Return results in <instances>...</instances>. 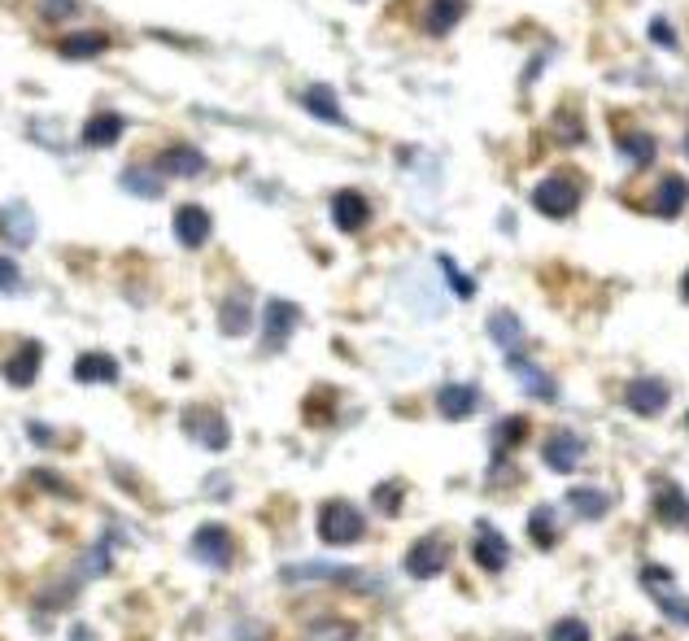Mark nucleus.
Segmentation results:
<instances>
[{
    "instance_id": "nucleus-13",
    "label": "nucleus",
    "mask_w": 689,
    "mask_h": 641,
    "mask_svg": "<svg viewBox=\"0 0 689 641\" xmlns=\"http://www.w3.org/2000/svg\"><path fill=\"white\" fill-rule=\"evenodd\" d=\"M476 406H480L476 384H445L437 393V410L445 419H467V415H476Z\"/></svg>"
},
{
    "instance_id": "nucleus-36",
    "label": "nucleus",
    "mask_w": 689,
    "mask_h": 641,
    "mask_svg": "<svg viewBox=\"0 0 689 641\" xmlns=\"http://www.w3.org/2000/svg\"><path fill=\"white\" fill-rule=\"evenodd\" d=\"M397 498H402V485H380L376 489V506H380L384 515H397V506H402Z\"/></svg>"
},
{
    "instance_id": "nucleus-34",
    "label": "nucleus",
    "mask_w": 689,
    "mask_h": 641,
    "mask_svg": "<svg viewBox=\"0 0 689 641\" xmlns=\"http://www.w3.org/2000/svg\"><path fill=\"white\" fill-rule=\"evenodd\" d=\"M75 0H40V18L44 22H62V18H70V14H75Z\"/></svg>"
},
{
    "instance_id": "nucleus-19",
    "label": "nucleus",
    "mask_w": 689,
    "mask_h": 641,
    "mask_svg": "<svg viewBox=\"0 0 689 641\" xmlns=\"http://www.w3.org/2000/svg\"><path fill=\"white\" fill-rule=\"evenodd\" d=\"M105 48H110V35H101V31H75V35H66V40L57 44V53H62L66 62H88V57H101Z\"/></svg>"
},
{
    "instance_id": "nucleus-28",
    "label": "nucleus",
    "mask_w": 689,
    "mask_h": 641,
    "mask_svg": "<svg viewBox=\"0 0 689 641\" xmlns=\"http://www.w3.org/2000/svg\"><path fill=\"white\" fill-rule=\"evenodd\" d=\"M567 502H572V511L580 519H602L607 515V506H611V498L602 489H572L567 493Z\"/></svg>"
},
{
    "instance_id": "nucleus-7",
    "label": "nucleus",
    "mask_w": 689,
    "mask_h": 641,
    "mask_svg": "<svg viewBox=\"0 0 689 641\" xmlns=\"http://www.w3.org/2000/svg\"><path fill=\"white\" fill-rule=\"evenodd\" d=\"M541 458H546L550 471H576L580 458H585V441L576 437V432H554L541 445Z\"/></svg>"
},
{
    "instance_id": "nucleus-35",
    "label": "nucleus",
    "mask_w": 689,
    "mask_h": 641,
    "mask_svg": "<svg viewBox=\"0 0 689 641\" xmlns=\"http://www.w3.org/2000/svg\"><path fill=\"white\" fill-rule=\"evenodd\" d=\"M18 284H22V271H18V262H14V258H5V253H0V293H18Z\"/></svg>"
},
{
    "instance_id": "nucleus-6",
    "label": "nucleus",
    "mask_w": 689,
    "mask_h": 641,
    "mask_svg": "<svg viewBox=\"0 0 689 641\" xmlns=\"http://www.w3.org/2000/svg\"><path fill=\"white\" fill-rule=\"evenodd\" d=\"M332 223L341 227V232H362V227L371 223V201L362 197V192L345 188L332 197Z\"/></svg>"
},
{
    "instance_id": "nucleus-23",
    "label": "nucleus",
    "mask_w": 689,
    "mask_h": 641,
    "mask_svg": "<svg viewBox=\"0 0 689 641\" xmlns=\"http://www.w3.org/2000/svg\"><path fill=\"white\" fill-rule=\"evenodd\" d=\"M75 380H83V384H114L118 380V362L110 354H83L75 362Z\"/></svg>"
},
{
    "instance_id": "nucleus-29",
    "label": "nucleus",
    "mask_w": 689,
    "mask_h": 641,
    "mask_svg": "<svg viewBox=\"0 0 689 641\" xmlns=\"http://www.w3.org/2000/svg\"><path fill=\"white\" fill-rule=\"evenodd\" d=\"M123 188L140 192V197H162V175H153L149 166H127V171H123Z\"/></svg>"
},
{
    "instance_id": "nucleus-3",
    "label": "nucleus",
    "mask_w": 689,
    "mask_h": 641,
    "mask_svg": "<svg viewBox=\"0 0 689 641\" xmlns=\"http://www.w3.org/2000/svg\"><path fill=\"white\" fill-rule=\"evenodd\" d=\"M450 567V541L445 537H419L415 546L406 550V572L415 580H432Z\"/></svg>"
},
{
    "instance_id": "nucleus-25",
    "label": "nucleus",
    "mask_w": 689,
    "mask_h": 641,
    "mask_svg": "<svg viewBox=\"0 0 689 641\" xmlns=\"http://www.w3.org/2000/svg\"><path fill=\"white\" fill-rule=\"evenodd\" d=\"M219 328L227 336H245L253 328V319H249V293H232L223 301V310H219Z\"/></svg>"
},
{
    "instance_id": "nucleus-12",
    "label": "nucleus",
    "mask_w": 689,
    "mask_h": 641,
    "mask_svg": "<svg viewBox=\"0 0 689 641\" xmlns=\"http://www.w3.org/2000/svg\"><path fill=\"white\" fill-rule=\"evenodd\" d=\"M668 406V384L655 380V376H642L628 384V410H637V415H659V410Z\"/></svg>"
},
{
    "instance_id": "nucleus-2",
    "label": "nucleus",
    "mask_w": 689,
    "mask_h": 641,
    "mask_svg": "<svg viewBox=\"0 0 689 641\" xmlns=\"http://www.w3.org/2000/svg\"><path fill=\"white\" fill-rule=\"evenodd\" d=\"M533 205L546 219H567V214L580 205V184L572 175H550L533 188Z\"/></svg>"
},
{
    "instance_id": "nucleus-30",
    "label": "nucleus",
    "mask_w": 689,
    "mask_h": 641,
    "mask_svg": "<svg viewBox=\"0 0 689 641\" xmlns=\"http://www.w3.org/2000/svg\"><path fill=\"white\" fill-rule=\"evenodd\" d=\"M524 437H528V419H524V415L502 419V423H498V454H502V450H515V445H524Z\"/></svg>"
},
{
    "instance_id": "nucleus-22",
    "label": "nucleus",
    "mask_w": 689,
    "mask_h": 641,
    "mask_svg": "<svg viewBox=\"0 0 689 641\" xmlns=\"http://www.w3.org/2000/svg\"><path fill=\"white\" fill-rule=\"evenodd\" d=\"M463 14H467V0H432L423 27H428V35H450L463 22Z\"/></svg>"
},
{
    "instance_id": "nucleus-5",
    "label": "nucleus",
    "mask_w": 689,
    "mask_h": 641,
    "mask_svg": "<svg viewBox=\"0 0 689 641\" xmlns=\"http://www.w3.org/2000/svg\"><path fill=\"white\" fill-rule=\"evenodd\" d=\"M40 362H44V349L35 341H22L14 354L0 362V371H5V380L14 384V389H31L35 376H40Z\"/></svg>"
},
{
    "instance_id": "nucleus-40",
    "label": "nucleus",
    "mask_w": 689,
    "mask_h": 641,
    "mask_svg": "<svg viewBox=\"0 0 689 641\" xmlns=\"http://www.w3.org/2000/svg\"><path fill=\"white\" fill-rule=\"evenodd\" d=\"M75 641H88V628H75Z\"/></svg>"
},
{
    "instance_id": "nucleus-32",
    "label": "nucleus",
    "mask_w": 689,
    "mask_h": 641,
    "mask_svg": "<svg viewBox=\"0 0 689 641\" xmlns=\"http://www.w3.org/2000/svg\"><path fill=\"white\" fill-rule=\"evenodd\" d=\"M441 271H445V280H450V284H454V293H458V297H463V301H467V297H476V284H471V280H467V275H463V271H458V266H454L450 258H441Z\"/></svg>"
},
{
    "instance_id": "nucleus-31",
    "label": "nucleus",
    "mask_w": 689,
    "mask_h": 641,
    "mask_svg": "<svg viewBox=\"0 0 689 641\" xmlns=\"http://www.w3.org/2000/svg\"><path fill=\"white\" fill-rule=\"evenodd\" d=\"M550 641H589V624L585 620H559L550 628Z\"/></svg>"
},
{
    "instance_id": "nucleus-1",
    "label": "nucleus",
    "mask_w": 689,
    "mask_h": 641,
    "mask_svg": "<svg viewBox=\"0 0 689 641\" xmlns=\"http://www.w3.org/2000/svg\"><path fill=\"white\" fill-rule=\"evenodd\" d=\"M362 532H367V519H362L354 502L319 506V537L328 541V546H354V541H362Z\"/></svg>"
},
{
    "instance_id": "nucleus-26",
    "label": "nucleus",
    "mask_w": 689,
    "mask_h": 641,
    "mask_svg": "<svg viewBox=\"0 0 689 641\" xmlns=\"http://www.w3.org/2000/svg\"><path fill=\"white\" fill-rule=\"evenodd\" d=\"M655 136L650 131H628V136H620V153H624V162L628 166H650L655 162Z\"/></svg>"
},
{
    "instance_id": "nucleus-10",
    "label": "nucleus",
    "mask_w": 689,
    "mask_h": 641,
    "mask_svg": "<svg viewBox=\"0 0 689 641\" xmlns=\"http://www.w3.org/2000/svg\"><path fill=\"white\" fill-rule=\"evenodd\" d=\"M175 240L184 249H201L210 240V214L201 205H179L175 210Z\"/></svg>"
},
{
    "instance_id": "nucleus-24",
    "label": "nucleus",
    "mask_w": 689,
    "mask_h": 641,
    "mask_svg": "<svg viewBox=\"0 0 689 641\" xmlns=\"http://www.w3.org/2000/svg\"><path fill=\"white\" fill-rule=\"evenodd\" d=\"M489 336L506 349V354H519V349H524V328H519V319H515L511 310H493V319H489Z\"/></svg>"
},
{
    "instance_id": "nucleus-9",
    "label": "nucleus",
    "mask_w": 689,
    "mask_h": 641,
    "mask_svg": "<svg viewBox=\"0 0 689 641\" xmlns=\"http://www.w3.org/2000/svg\"><path fill=\"white\" fill-rule=\"evenodd\" d=\"M689 205V179L685 175H668L659 179L655 197H650V214H659V219H676Z\"/></svg>"
},
{
    "instance_id": "nucleus-20",
    "label": "nucleus",
    "mask_w": 689,
    "mask_h": 641,
    "mask_svg": "<svg viewBox=\"0 0 689 641\" xmlns=\"http://www.w3.org/2000/svg\"><path fill=\"white\" fill-rule=\"evenodd\" d=\"M123 131H127V118L96 114V118H88V127H83V144H88V149H110V144L123 140Z\"/></svg>"
},
{
    "instance_id": "nucleus-37",
    "label": "nucleus",
    "mask_w": 689,
    "mask_h": 641,
    "mask_svg": "<svg viewBox=\"0 0 689 641\" xmlns=\"http://www.w3.org/2000/svg\"><path fill=\"white\" fill-rule=\"evenodd\" d=\"M559 136H563V140H572V144H576L580 136H585V127L576 123V114H559Z\"/></svg>"
},
{
    "instance_id": "nucleus-21",
    "label": "nucleus",
    "mask_w": 689,
    "mask_h": 641,
    "mask_svg": "<svg viewBox=\"0 0 689 641\" xmlns=\"http://www.w3.org/2000/svg\"><path fill=\"white\" fill-rule=\"evenodd\" d=\"M511 371H515L519 380H524V389H528V393H537V397H541V402H554V397H559V384H554V380L546 376V371L537 367V362H528L524 354H511Z\"/></svg>"
},
{
    "instance_id": "nucleus-18",
    "label": "nucleus",
    "mask_w": 689,
    "mask_h": 641,
    "mask_svg": "<svg viewBox=\"0 0 689 641\" xmlns=\"http://www.w3.org/2000/svg\"><path fill=\"white\" fill-rule=\"evenodd\" d=\"M655 515H659V524H668V528H689V498H685V489L663 485L655 493Z\"/></svg>"
},
{
    "instance_id": "nucleus-14",
    "label": "nucleus",
    "mask_w": 689,
    "mask_h": 641,
    "mask_svg": "<svg viewBox=\"0 0 689 641\" xmlns=\"http://www.w3.org/2000/svg\"><path fill=\"white\" fill-rule=\"evenodd\" d=\"M267 345H284L288 336H293V328L301 323V310L293 306V301H284V297H275L267 301Z\"/></svg>"
},
{
    "instance_id": "nucleus-38",
    "label": "nucleus",
    "mask_w": 689,
    "mask_h": 641,
    "mask_svg": "<svg viewBox=\"0 0 689 641\" xmlns=\"http://www.w3.org/2000/svg\"><path fill=\"white\" fill-rule=\"evenodd\" d=\"M650 35H655L663 48H676V31L668 27V22H650Z\"/></svg>"
},
{
    "instance_id": "nucleus-11",
    "label": "nucleus",
    "mask_w": 689,
    "mask_h": 641,
    "mask_svg": "<svg viewBox=\"0 0 689 641\" xmlns=\"http://www.w3.org/2000/svg\"><path fill=\"white\" fill-rule=\"evenodd\" d=\"M471 554H476V563L485 567V572H502V567L511 563V546H506V537H502L498 528H489V524H480Z\"/></svg>"
},
{
    "instance_id": "nucleus-33",
    "label": "nucleus",
    "mask_w": 689,
    "mask_h": 641,
    "mask_svg": "<svg viewBox=\"0 0 689 641\" xmlns=\"http://www.w3.org/2000/svg\"><path fill=\"white\" fill-rule=\"evenodd\" d=\"M659 602H663V615H668V620L689 624V598H676L672 589H668V594H659Z\"/></svg>"
},
{
    "instance_id": "nucleus-8",
    "label": "nucleus",
    "mask_w": 689,
    "mask_h": 641,
    "mask_svg": "<svg viewBox=\"0 0 689 641\" xmlns=\"http://www.w3.org/2000/svg\"><path fill=\"white\" fill-rule=\"evenodd\" d=\"M184 423H188L192 437L205 441L210 450H227V445H232V437H227V423H223L219 410H201V406H192L188 415H184Z\"/></svg>"
},
{
    "instance_id": "nucleus-16",
    "label": "nucleus",
    "mask_w": 689,
    "mask_h": 641,
    "mask_svg": "<svg viewBox=\"0 0 689 641\" xmlns=\"http://www.w3.org/2000/svg\"><path fill=\"white\" fill-rule=\"evenodd\" d=\"M162 175H175V179H197L205 171V153H197L192 144H175V149L162 153Z\"/></svg>"
},
{
    "instance_id": "nucleus-15",
    "label": "nucleus",
    "mask_w": 689,
    "mask_h": 641,
    "mask_svg": "<svg viewBox=\"0 0 689 641\" xmlns=\"http://www.w3.org/2000/svg\"><path fill=\"white\" fill-rule=\"evenodd\" d=\"M0 236H5L9 245H31L35 240V214L22 201L5 205V210H0Z\"/></svg>"
},
{
    "instance_id": "nucleus-27",
    "label": "nucleus",
    "mask_w": 689,
    "mask_h": 641,
    "mask_svg": "<svg viewBox=\"0 0 689 641\" xmlns=\"http://www.w3.org/2000/svg\"><path fill=\"white\" fill-rule=\"evenodd\" d=\"M528 537H533L541 550H550L554 541H559V519H554V506H537V511L528 515Z\"/></svg>"
},
{
    "instance_id": "nucleus-4",
    "label": "nucleus",
    "mask_w": 689,
    "mask_h": 641,
    "mask_svg": "<svg viewBox=\"0 0 689 641\" xmlns=\"http://www.w3.org/2000/svg\"><path fill=\"white\" fill-rule=\"evenodd\" d=\"M192 554H197L201 563H210V567H232L236 537L223 524H205V528L192 532Z\"/></svg>"
},
{
    "instance_id": "nucleus-39",
    "label": "nucleus",
    "mask_w": 689,
    "mask_h": 641,
    "mask_svg": "<svg viewBox=\"0 0 689 641\" xmlns=\"http://www.w3.org/2000/svg\"><path fill=\"white\" fill-rule=\"evenodd\" d=\"M681 293H685V301H689V271H685V280H681Z\"/></svg>"
},
{
    "instance_id": "nucleus-17",
    "label": "nucleus",
    "mask_w": 689,
    "mask_h": 641,
    "mask_svg": "<svg viewBox=\"0 0 689 641\" xmlns=\"http://www.w3.org/2000/svg\"><path fill=\"white\" fill-rule=\"evenodd\" d=\"M301 105L319 118V123H332V127H341L345 123V114H341V105H336V92L328 88V83H310L306 92H301Z\"/></svg>"
},
{
    "instance_id": "nucleus-41",
    "label": "nucleus",
    "mask_w": 689,
    "mask_h": 641,
    "mask_svg": "<svg viewBox=\"0 0 689 641\" xmlns=\"http://www.w3.org/2000/svg\"><path fill=\"white\" fill-rule=\"evenodd\" d=\"M620 641H633V637H620Z\"/></svg>"
}]
</instances>
